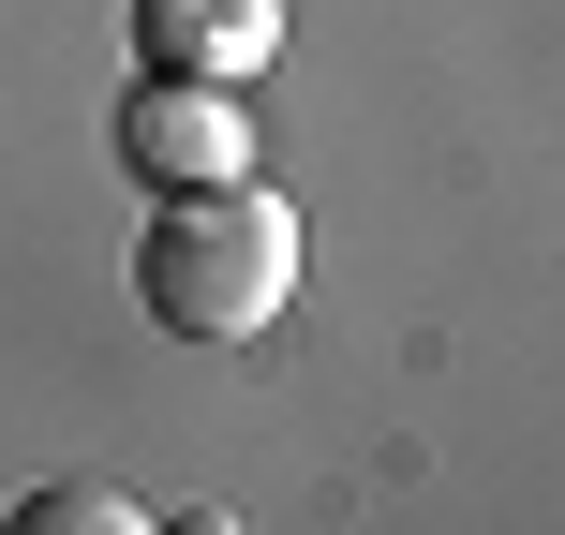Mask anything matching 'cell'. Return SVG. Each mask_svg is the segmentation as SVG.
I'll list each match as a JSON object with an SVG mask.
<instances>
[{
  "label": "cell",
  "instance_id": "cell-1",
  "mask_svg": "<svg viewBox=\"0 0 565 535\" xmlns=\"http://www.w3.org/2000/svg\"><path fill=\"white\" fill-rule=\"evenodd\" d=\"M135 298L164 342H254L282 298H298V208L268 179H209V194H164L135 238Z\"/></svg>",
  "mask_w": 565,
  "mask_h": 535
},
{
  "label": "cell",
  "instance_id": "cell-2",
  "mask_svg": "<svg viewBox=\"0 0 565 535\" xmlns=\"http://www.w3.org/2000/svg\"><path fill=\"white\" fill-rule=\"evenodd\" d=\"M119 179H149V194H209V179H254V119H238V89L209 75H135L105 119Z\"/></svg>",
  "mask_w": 565,
  "mask_h": 535
},
{
  "label": "cell",
  "instance_id": "cell-3",
  "mask_svg": "<svg viewBox=\"0 0 565 535\" xmlns=\"http://www.w3.org/2000/svg\"><path fill=\"white\" fill-rule=\"evenodd\" d=\"M135 30V75H209V89H254L282 45V0H119Z\"/></svg>",
  "mask_w": 565,
  "mask_h": 535
},
{
  "label": "cell",
  "instance_id": "cell-4",
  "mask_svg": "<svg viewBox=\"0 0 565 535\" xmlns=\"http://www.w3.org/2000/svg\"><path fill=\"white\" fill-rule=\"evenodd\" d=\"M15 521H30V535H105V521H135V491H105V477H60V491H30Z\"/></svg>",
  "mask_w": 565,
  "mask_h": 535
}]
</instances>
